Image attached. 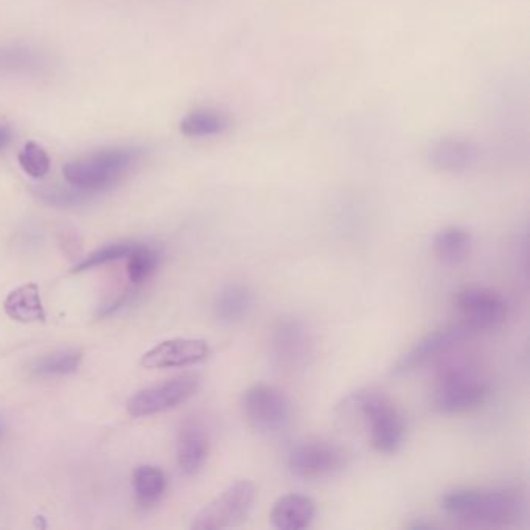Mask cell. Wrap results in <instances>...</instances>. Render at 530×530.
<instances>
[{
	"mask_svg": "<svg viewBox=\"0 0 530 530\" xmlns=\"http://www.w3.org/2000/svg\"><path fill=\"white\" fill-rule=\"evenodd\" d=\"M440 507L448 517L470 526H512L526 513V501L517 490L456 489L445 493Z\"/></svg>",
	"mask_w": 530,
	"mask_h": 530,
	"instance_id": "6da1fadb",
	"label": "cell"
},
{
	"mask_svg": "<svg viewBox=\"0 0 530 530\" xmlns=\"http://www.w3.org/2000/svg\"><path fill=\"white\" fill-rule=\"evenodd\" d=\"M142 151L137 148H108L95 151L64 165L63 173L70 187L83 192L97 193L111 189L122 181L137 164Z\"/></svg>",
	"mask_w": 530,
	"mask_h": 530,
	"instance_id": "7a4b0ae2",
	"label": "cell"
},
{
	"mask_svg": "<svg viewBox=\"0 0 530 530\" xmlns=\"http://www.w3.org/2000/svg\"><path fill=\"white\" fill-rule=\"evenodd\" d=\"M353 406L361 415L370 443L378 453L394 456L403 448L406 439L405 415L388 395L366 389L353 395Z\"/></svg>",
	"mask_w": 530,
	"mask_h": 530,
	"instance_id": "3957f363",
	"label": "cell"
},
{
	"mask_svg": "<svg viewBox=\"0 0 530 530\" xmlns=\"http://www.w3.org/2000/svg\"><path fill=\"white\" fill-rule=\"evenodd\" d=\"M490 383L478 367L457 363L440 372L434 386V405L443 414L473 411L487 400Z\"/></svg>",
	"mask_w": 530,
	"mask_h": 530,
	"instance_id": "277c9868",
	"label": "cell"
},
{
	"mask_svg": "<svg viewBox=\"0 0 530 530\" xmlns=\"http://www.w3.org/2000/svg\"><path fill=\"white\" fill-rule=\"evenodd\" d=\"M257 498V487L251 481H238L193 517L190 529H231L245 523Z\"/></svg>",
	"mask_w": 530,
	"mask_h": 530,
	"instance_id": "5b68a950",
	"label": "cell"
},
{
	"mask_svg": "<svg viewBox=\"0 0 530 530\" xmlns=\"http://www.w3.org/2000/svg\"><path fill=\"white\" fill-rule=\"evenodd\" d=\"M347 454L332 440L311 439L291 448L286 465L291 475L304 481H319L335 476L346 467Z\"/></svg>",
	"mask_w": 530,
	"mask_h": 530,
	"instance_id": "8992f818",
	"label": "cell"
},
{
	"mask_svg": "<svg viewBox=\"0 0 530 530\" xmlns=\"http://www.w3.org/2000/svg\"><path fill=\"white\" fill-rule=\"evenodd\" d=\"M243 409L249 425L263 434H279L291 422V403L280 389L255 384L243 395Z\"/></svg>",
	"mask_w": 530,
	"mask_h": 530,
	"instance_id": "52a82bcc",
	"label": "cell"
},
{
	"mask_svg": "<svg viewBox=\"0 0 530 530\" xmlns=\"http://www.w3.org/2000/svg\"><path fill=\"white\" fill-rule=\"evenodd\" d=\"M475 335V330L468 327L464 322L434 330V332L423 336L420 341L415 342L408 352L403 353L398 358L397 363L392 367L391 374L395 375V377L411 374L419 367L428 364L429 361H434L440 356L447 355L451 350L456 349L457 346H461L462 342L473 338Z\"/></svg>",
	"mask_w": 530,
	"mask_h": 530,
	"instance_id": "ba28073f",
	"label": "cell"
},
{
	"mask_svg": "<svg viewBox=\"0 0 530 530\" xmlns=\"http://www.w3.org/2000/svg\"><path fill=\"white\" fill-rule=\"evenodd\" d=\"M201 388V377L196 374L179 375L165 383L137 392L130 403L128 412L133 417H150L162 414L190 400Z\"/></svg>",
	"mask_w": 530,
	"mask_h": 530,
	"instance_id": "9c48e42d",
	"label": "cell"
},
{
	"mask_svg": "<svg viewBox=\"0 0 530 530\" xmlns=\"http://www.w3.org/2000/svg\"><path fill=\"white\" fill-rule=\"evenodd\" d=\"M454 305L464 324L476 333L503 325L509 314L503 294L485 286H467L456 294Z\"/></svg>",
	"mask_w": 530,
	"mask_h": 530,
	"instance_id": "30bf717a",
	"label": "cell"
},
{
	"mask_svg": "<svg viewBox=\"0 0 530 530\" xmlns=\"http://www.w3.org/2000/svg\"><path fill=\"white\" fill-rule=\"evenodd\" d=\"M272 358L285 370L304 369L313 353V336L304 321L283 318L271 333Z\"/></svg>",
	"mask_w": 530,
	"mask_h": 530,
	"instance_id": "8fae6325",
	"label": "cell"
},
{
	"mask_svg": "<svg viewBox=\"0 0 530 530\" xmlns=\"http://www.w3.org/2000/svg\"><path fill=\"white\" fill-rule=\"evenodd\" d=\"M209 342L204 339H168L157 344L142 356V367L145 369H173L203 363L209 358Z\"/></svg>",
	"mask_w": 530,
	"mask_h": 530,
	"instance_id": "7c38bea8",
	"label": "cell"
},
{
	"mask_svg": "<svg viewBox=\"0 0 530 530\" xmlns=\"http://www.w3.org/2000/svg\"><path fill=\"white\" fill-rule=\"evenodd\" d=\"M210 439L206 426L199 420H185L178 433L176 457L185 476L198 475L209 459Z\"/></svg>",
	"mask_w": 530,
	"mask_h": 530,
	"instance_id": "4fadbf2b",
	"label": "cell"
},
{
	"mask_svg": "<svg viewBox=\"0 0 530 530\" xmlns=\"http://www.w3.org/2000/svg\"><path fill=\"white\" fill-rule=\"evenodd\" d=\"M429 164L443 173H464L475 167L478 150L464 139H442L428 153Z\"/></svg>",
	"mask_w": 530,
	"mask_h": 530,
	"instance_id": "5bb4252c",
	"label": "cell"
},
{
	"mask_svg": "<svg viewBox=\"0 0 530 530\" xmlns=\"http://www.w3.org/2000/svg\"><path fill=\"white\" fill-rule=\"evenodd\" d=\"M316 517V504L308 496L291 495L282 496L272 506L269 518L272 526L280 530L307 529Z\"/></svg>",
	"mask_w": 530,
	"mask_h": 530,
	"instance_id": "9a60e30c",
	"label": "cell"
},
{
	"mask_svg": "<svg viewBox=\"0 0 530 530\" xmlns=\"http://www.w3.org/2000/svg\"><path fill=\"white\" fill-rule=\"evenodd\" d=\"M254 308V294L243 283L224 286L213 300V316L220 324L237 325L245 321Z\"/></svg>",
	"mask_w": 530,
	"mask_h": 530,
	"instance_id": "2e32d148",
	"label": "cell"
},
{
	"mask_svg": "<svg viewBox=\"0 0 530 530\" xmlns=\"http://www.w3.org/2000/svg\"><path fill=\"white\" fill-rule=\"evenodd\" d=\"M49 66L46 53L27 44L0 46V75L41 74Z\"/></svg>",
	"mask_w": 530,
	"mask_h": 530,
	"instance_id": "e0dca14e",
	"label": "cell"
},
{
	"mask_svg": "<svg viewBox=\"0 0 530 530\" xmlns=\"http://www.w3.org/2000/svg\"><path fill=\"white\" fill-rule=\"evenodd\" d=\"M4 311L8 318L21 324L46 321V310L36 283H27L11 291L5 299Z\"/></svg>",
	"mask_w": 530,
	"mask_h": 530,
	"instance_id": "ac0fdd59",
	"label": "cell"
},
{
	"mask_svg": "<svg viewBox=\"0 0 530 530\" xmlns=\"http://www.w3.org/2000/svg\"><path fill=\"white\" fill-rule=\"evenodd\" d=\"M473 237L464 227L450 226L437 232L433 241L434 254L440 262L457 266L470 257Z\"/></svg>",
	"mask_w": 530,
	"mask_h": 530,
	"instance_id": "d6986e66",
	"label": "cell"
},
{
	"mask_svg": "<svg viewBox=\"0 0 530 530\" xmlns=\"http://www.w3.org/2000/svg\"><path fill=\"white\" fill-rule=\"evenodd\" d=\"M231 128V119L220 109L201 108L190 112L182 119L181 131L184 136L195 139L223 136Z\"/></svg>",
	"mask_w": 530,
	"mask_h": 530,
	"instance_id": "ffe728a7",
	"label": "cell"
},
{
	"mask_svg": "<svg viewBox=\"0 0 530 530\" xmlns=\"http://www.w3.org/2000/svg\"><path fill=\"white\" fill-rule=\"evenodd\" d=\"M83 352L77 349L58 350L36 356L28 363V372L39 378L66 377L80 369Z\"/></svg>",
	"mask_w": 530,
	"mask_h": 530,
	"instance_id": "44dd1931",
	"label": "cell"
},
{
	"mask_svg": "<svg viewBox=\"0 0 530 530\" xmlns=\"http://www.w3.org/2000/svg\"><path fill=\"white\" fill-rule=\"evenodd\" d=\"M133 485L137 503L142 507H151L164 496L167 476L161 468L142 465L134 471Z\"/></svg>",
	"mask_w": 530,
	"mask_h": 530,
	"instance_id": "7402d4cb",
	"label": "cell"
},
{
	"mask_svg": "<svg viewBox=\"0 0 530 530\" xmlns=\"http://www.w3.org/2000/svg\"><path fill=\"white\" fill-rule=\"evenodd\" d=\"M126 259H128L126 262L128 279L134 285H142V283L147 282L159 266V252L147 245L134 246L133 251Z\"/></svg>",
	"mask_w": 530,
	"mask_h": 530,
	"instance_id": "603a6c76",
	"label": "cell"
},
{
	"mask_svg": "<svg viewBox=\"0 0 530 530\" xmlns=\"http://www.w3.org/2000/svg\"><path fill=\"white\" fill-rule=\"evenodd\" d=\"M19 165L28 176L42 179L49 175L50 157L41 145L36 142H28L19 153Z\"/></svg>",
	"mask_w": 530,
	"mask_h": 530,
	"instance_id": "cb8c5ba5",
	"label": "cell"
},
{
	"mask_svg": "<svg viewBox=\"0 0 530 530\" xmlns=\"http://www.w3.org/2000/svg\"><path fill=\"white\" fill-rule=\"evenodd\" d=\"M133 243H116V245L105 246V248L98 249L92 252L86 259L81 260L72 272H84L89 269L98 268V266H105L108 263L117 262V260L126 259L131 251L134 249Z\"/></svg>",
	"mask_w": 530,
	"mask_h": 530,
	"instance_id": "d4e9b609",
	"label": "cell"
},
{
	"mask_svg": "<svg viewBox=\"0 0 530 530\" xmlns=\"http://www.w3.org/2000/svg\"><path fill=\"white\" fill-rule=\"evenodd\" d=\"M39 199L50 206L70 207L80 206V204L88 203L92 198V193L83 192V190L75 189H61V187H42L38 192Z\"/></svg>",
	"mask_w": 530,
	"mask_h": 530,
	"instance_id": "484cf974",
	"label": "cell"
},
{
	"mask_svg": "<svg viewBox=\"0 0 530 530\" xmlns=\"http://www.w3.org/2000/svg\"><path fill=\"white\" fill-rule=\"evenodd\" d=\"M11 140H13V131L10 126L0 125V151H4L10 145Z\"/></svg>",
	"mask_w": 530,
	"mask_h": 530,
	"instance_id": "4316f807",
	"label": "cell"
},
{
	"mask_svg": "<svg viewBox=\"0 0 530 530\" xmlns=\"http://www.w3.org/2000/svg\"><path fill=\"white\" fill-rule=\"evenodd\" d=\"M5 433H7V425H5L4 419L0 417V442L4 440Z\"/></svg>",
	"mask_w": 530,
	"mask_h": 530,
	"instance_id": "83f0119b",
	"label": "cell"
}]
</instances>
